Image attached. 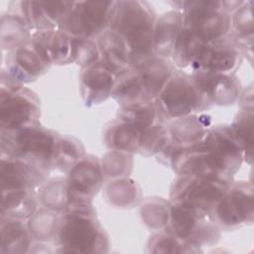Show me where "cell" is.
Masks as SVG:
<instances>
[{"mask_svg": "<svg viewBox=\"0 0 254 254\" xmlns=\"http://www.w3.org/2000/svg\"><path fill=\"white\" fill-rule=\"evenodd\" d=\"M230 186L229 179L213 176H182L173 186V202L208 215Z\"/></svg>", "mask_w": 254, "mask_h": 254, "instance_id": "5", "label": "cell"}, {"mask_svg": "<svg viewBox=\"0 0 254 254\" xmlns=\"http://www.w3.org/2000/svg\"><path fill=\"white\" fill-rule=\"evenodd\" d=\"M58 238L64 251L73 253L95 252L105 240L91 207L67 209L60 223Z\"/></svg>", "mask_w": 254, "mask_h": 254, "instance_id": "3", "label": "cell"}, {"mask_svg": "<svg viewBox=\"0 0 254 254\" xmlns=\"http://www.w3.org/2000/svg\"><path fill=\"white\" fill-rule=\"evenodd\" d=\"M183 26L190 29L203 44L219 40L230 29L231 17L223 9V1H180Z\"/></svg>", "mask_w": 254, "mask_h": 254, "instance_id": "4", "label": "cell"}, {"mask_svg": "<svg viewBox=\"0 0 254 254\" xmlns=\"http://www.w3.org/2000/svg\"><path fill=\"white\" fill-rule=\"evenodd\" d=\"M252 10L246 2H243L234 14L233 24L239 34V37H246L247 33L252 34Z\"/></svg>", "mask_w": 254, "mask_h": 254, "instance_id": "33", "label": "cell"}, {"mask_svg": "<svg viewBox=\"0 0 254 254\" xmlns=\"http://www.w3.org/2000/svg\"><path fill=\"white\" fill-rule=\"evenodd\" d=\"M208 101L194 84L192 77L174 72L156 98V106L162 116L181 118L200 110Z\"/></svg>", "mask_w": 254, "mask_h": 254, "instance_id": "7", "label": "cell"}, {"mask_svg": "<svg viewBox=\"0 0 254 254\" xmlns=\"http://www.w3.org/2000/svg\"><path fill=\"white\" fill-rule=\"evenodd\" d=\"M238 56L236 45L226 37H223L205 44L190 65L195 72L226 73L237 65Z\"/></svg>", "mask_w": 254, "mask_h": 254, "instance_id": "12", "label": "cell"}, {"mask_svg": "<svg viewBox=\"0 0 254 254\" xmlns=\"http://www.w3.org/2000/svg\"><path fill=\"white\" fill-rule=\"evenodd\" d=\"M204 45L190 29L183 26L172 54L175 64L180 67L190 65Z\"/></svg>", "mask_w": 254, "mask_h": 254, "instance_id": "28", "label": "cell"}, {"mask_svg": "<svg viewBox=\"0 0 254 254\" xmlns=\"http://www.w3.org/2000/svg\"><path fill=\"white\" fill-rule=\"evenodd\" d=\"M177 119L171 129V136L177 142L176 144H186V146L194 144L200 141L207 132L204 130V126L208 124L202 123L201 117L185 116Z\"/></svg>", "mask_w": 254, "mask_h": 254, "instance_id": "27", "label": "cell"}, {"mask_svg": "<svg viewBox=\"0 0 254 254\" xmlns=\"http://www.w3.org/2000/svg\"><path fill=\"white\" fill-rule=\"evenodd\" d=\"M205 218L206 215L188 205L173 202L169 210L167 224L169 223L170 233L177 238L194 242L197 241V238H202L203 233L209 228Z\"/></svg>", "mask_w": 254, "mask_h": 254, "instance_id": "15", "label": "cell"}, {"mask_svg": "<svg viewBox=\"0 0 254 254\" xmlns=\"http://www.w3.org/2000/svg\"><path fill=\"white\" fill-rule=\"evenodd\" d=\"M103 62H105L118 74L122 70L132 67L131 58L126 44L122 38L112 30H106L98 42Z\"/></svg>", "mask_w": 254, "mask_h": 254, "instance_id": "22", "label": "cell"}, {"mask_svg": "<svg viewBox=\"0 0 254 254\" xmlns=\"http://www.w3.org/2000/svg\"><path fill=\"white\" fill-rule=\"evenodd\" d=\"M210 176L229 179L240 167L244 153L231 127L218 126L200 140Z\"/></svg>", "mask_w": 254, "mask_h": 254, "instance_id": "6", "label": "cell"}, {"mask_svg": "<svg viewBox=\"0 0 254 254\" xmlns=\"http://www.w3.org/2000/svg\"><path fill=\"white\" fill-rule=\"evenodd\" d=\"M253 190L246 184L229 186L213 209L217 221L226 227L241 225L253 217Z\"/></svg>", "mask_w": 254, "mask_h": 254, "instance_id": "11", "label": "cell"}, {"mask_svg": "<svg viewBox=\"0 0 254 254\" xmlns=\"http://www.w3.org/2000/svg\"><path fill=\"white\" fill-rule=\"evenodd\" d=\"M160 112L156 105L149 103H135L122 106L118 111V121L134 125L145 130L155 124H158Z\"/></svg>", "mask_w": 254, "mask_h": 254, "instance_id": "26", "label": "cell"}, {"mask_svg": "<svg viewBox=\"0 0 254 254\" xmlns=\"http://www.w3.org/2000/svg\"><path fill=\"white\" fill-rule=\"evenodd\" d=\"M116 72L103 61L84 66L80 85L86 103H98L106 99L113 90Z\"/></svg>", "mask_w": 254, "mask_h": 254, "instance_id": "14", "label": "cell"}, {"mask_svg": "<svg viewBox=\"0 0 254 254\" xmlns=\"http://www.w3.org/2000/svg\"><path fill=\"white\" fill-rule=\"evenodd\" d=\"M231 130L242 147L244 156L251 161L253 150V113L251 110H244L240 112Z\"/></svg>", "mask_w": 254, "mask_h": 254, "instance_id": "31", "label": "cell"}, {"mask_svg": "<svg viewBox=\"0 0 254 254\" xmlns=\"http://www.w3.org/2000/svg\"><path fill=\"white\" fill-rule=\"evenodd\" d=\"M16 3L20 8L18 15L29 27L37 28L39 31L60 27L75 4L67 1H19Z\"/></svg>", "mask_w": 254, "mask_h": 254, "instance_id": "13", "label": "cell"}, {"mask_svg": "<svg viewBox=\"0 0 254 254\" xmlns=\"http://www.w3.org/2000/svg\"><path fill=\"white\" fill-rule=\"evenodd\" d=\"M36 203L30 190H10L2 192L1 217L27 218L34 213Z\"/></svg>", "mask_w": 254, "mask_h": 254, "instance_id": "24", "label": "cell"}, {"mask_svg": "<svg viewBox=\"0 0 254 254\" xmlns=\"http://www.w3.org/2000/svg\"><path fill=\"white\" fill-rule=\"evenodd\" d=\"M7 75V74H6ZM1 81L0 126L1 130H18L35 126L39 118V102L28 89L14 82Z\"/></svg>", "mask_w": 254, "mask_h": 254, "instance_id": "8", "label": "cell"}, {"mask_svg": "<svg viewBox=\"0 0 254 254\" xmlns=\"http://www.w3.org/2000/svg\"><path fill=\"white\" fill-rule=\"evenodd\" d=\"M82 156L83 148L78 141L69 137H58L52 165L61 170L71 169Z\"/></svg>", "mask_w": 254, "mask_h": 254, "instance_id": "30", "label": "cell"}, {"mask_svg": "<svg viewBox=\"0 0 254 254\" xmlns=\"http://www.w3.org/2000/svg\"><path fill=\"white\" fill-rule=\"evenodd\" d=\"M73 62L77 64L87 66L98 62L99 51L92 40L73 39Z\"/></svg>", "mask_w": 254, "mask_h": 254, "instance_id": "32", "label": "cell"}, {"mask_svg": "<svg viewBox=\"0 0 254 254\" xmlns=\"http://www.w3.org/2000/svg\"><path fill=\"white\" fill-rule=\"evenodd\" d=\"M44 171L11 157H1L0 179L3 191L31 190L44 178Z\"/></svg>", "mask_w": 254, "mask_h": 254, "instance_id": "16", "label": "cell"}, {"mask_svg": "<svg viewBox=\"0 0 254 254\" xmlns=\"http://www.w3.org/2000/svg\"><path fill=\"white\" fill-rule=\"evenodd\" d=\"M111 95L122 106L151 102L145 93L143 82L136 67H130L117 74Z\"/></svg>", "mask_w": 254, "mask_h": 254, "instance_id": "21", "label": "cell"}, {"mask_svg": "<svg viewBox=\"0 0 254 254\" xmlns=\"http://www.w3.org/2000/svg\"><path fill=\"white\" fill-rule=\"evenodd\" d=\"M191 77L208 103L231 104L237 97L238 86L235 80L226 73L198 71L194 72Z\"/></svg>", "mask_w": 254, "mask_h": 254, "instance_id": "17", "label": "cell"}, {"mask_svg": "<svg viewBox=\"0 0 254 254\" xmlns=\"http://www.w3.org/2000/svg\"><path fill=\"white\" fill-rule=\"evenodd\" d=\"M102 181L101 169L94 157L81 158L69 171L66 184V208L90 207V200Z\"/></svg>", "mask_w": 254, "mask_h": 254, "instance_id": "10", "label": "cell"}, {"mask_svg": "<svg viewBox=\"0 0 254 254\" xmlns=\"http://www.w3.org/2000/svg\"><path fill=\"white\" fill-rule=\"evenodd\" d=\"M28 246L25 225L17 218L1 217V252H24Z\"/></svg>", "mask_w": 254, "mask_h": 254, "instance_id": "25", "label": "cell"}, {"mask_svg": "<svg viewBox=\"0 0 254 254\" xmlns=\"http://www.w3.org/2000/svg\"><path fill=\"white\" fill-rule=\"evenodd\" d=\"M114 1H79L60 25V30L73 39L100 37L109 25Z\"/></svg>", "mask_w": 254, "mask_h": 254, "instance_id": "9", "label": "cell"}, {"mask_svg": "<svg viewBox=\"0 0 254 254\" xmlns=\"http://www.w3.org/2000/svg\"><path fill=\"white\" fill-rule=\"evenodd\" d=\"M155 238V241L152 243V246H154L156 249L152 250L153 252H163V253H169V252H182L181 249L182 244L179 241V238H177L175 235L169 233V234H160L157 235Z\"/></svg>", "mask_w": 254, "mask_h": 254, "instance_id": "34", "label": "cell"}, {"mask_svg": "<svg viewBox=\"0 0 254 254\" xmlns=\"http://www.w3.org/2000/svg\"><path fill=\"white\" fill-rule=\"evenodd\" d=\"M143 131L134 125L119 121L109 129L106 142L110 148L119 152L139 151Z\"/></svg>", "mask_w": 254, "mask_h": 254, "instance_id": "23", "label": "cell"}, {"mask_svg": "<svg viewBox=\"0 0 254 254\" xmlns=\"http://www.w3.org/2000/svg\"><path fill=\"white\" fill-rule=\"evenodd\" d=\"M155 14L144 1H114L109 29L127 46L132 67L153 57Z\"/></svg>", "mask_w": 254, "mask_h": 254, "instance_id": "1", "label": "cell"}, {"mask_svg": "<svg viewBox=\"0 0 254 254\" xmlns=\"http://www.w3.org/2000/svg\"><path fill=\"white\" fill-rule=\"evenodd\" d=\"M184 16L181 11H171L161 16L155 24L154 51L161 57L173 54L177 39L183 29Z\"/></svg>", "mask_w": 254, "mask_h": 254, "instance_id": "20", "label": "cell"}, {"mask_svg": "<svg viewBox=\"0 0 254 254\" xmlns=\"http://www.w3.org/2000/svg\"><path fill=\"white\" fill-rule=\"evenodd\" d=\"M1 34L3 49L18 48L25 43L28 36L29 25L18 14L3 15L1 19Z\"/></svg>", "mask_w": 254, "mask_h": 254, "instance_id": "29", "label": "cell"}, {"mask_svg": "<svg viewBox=\"0 0 254 254\" xmlns=\"http://www.w3.org/2000/svg\"><path fill=\"white\" fill-rule=\"evenodd\" d=\"M58 137L38 126L1 130V157L22 160L42 171L52 166Z\"/></svg>", "mask_w": 254, "mask_h": 254, "instance_id": "2", "label": "cell"}, {"mask_svg": "<svg viewBox=\"0 0 254 254\" xmlns=\"http://www.w3.org/2000/svg\"><path fill=\"white\" fill-rule=\"evenodd\" d=\"M9 64L7 75L19 84L34 80L50 65L40 57L30 42L16 48Z\"/></svg>", "mask_w": 254, "mask_h": 254, "instance_id": "18", "label": "cell"}, {"mask_svg": "<svg viewBox=\"0 0 254 254\" xmlns=\"http://www.w3.org/2000/svg\"><path fill=\"white\" fill-rule=\"evenodd\" d=\"M135 67L139 71L146 96L150 101L157 98L174 73L170 63L163 58L151 57Z\"/></svg>", "mask_w": 254, "mask_h": 254, "instance_id": "19", "label": "cell"}]
</instances>
